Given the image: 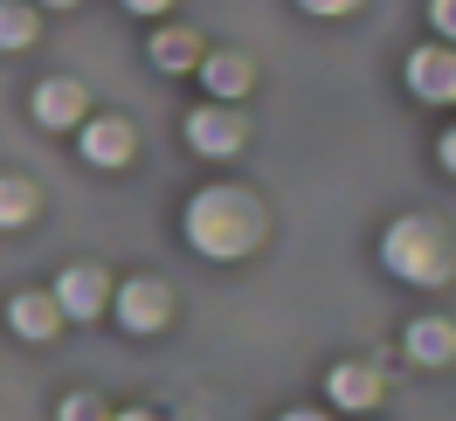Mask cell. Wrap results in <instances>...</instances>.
Here are the masks:
<instances>
[{
  "mask_svg": "<svg viewBox=\"0 0 456 421\" xmlns=\"http://www.w3.org/2000/svg\"><path fill=\"white\" fill-rule=\"evenodd\" d=\"M187 242L200 255H215V263H235V255H249L263 242V207L242 187H200L187 200Z\"/></svg>",
  "mask_w": 456,
  "mask_h": 421,
  "instance_id": "obj_1",
  "label": "cell"
},
{
  "mask_svg": "<svg viewBox=\"0 0 456 421\" xmlns=\"http://www.w3.org/2000/svg\"><path fill=\"white\" fill-rule=\"evenodd\" d=\"M380 263H387L401 283H422V290H436V283L456 277L450 228L428 222V215H401V222H387V235H380Z\"/></svg>",
  "mask_w": 456,
  "mask_h": 421,
  "instance_id": "obj_2",
  "label": "cell"
},
{
  "mask_svg": "<svg viewBox=\"0 0 456 421\" xmlns=\"http://www.w3.org/2000/svg\"><path fill=\"white\" fill-rule=\"evenodd\" d=\"M249 139V117L235 111V104H200L187 111V145H194L200 159H228V152H242Z\"/></svg>",
  "mask_w": 456,
  "mask_h": 421,
  "instance_id": "obj_3",
  "label": "cell"
},
{
  "mask_svg": "<svg viewBox=\"0 0 456 421\" xmlns=\"http://www.w3.org/2000/svg\"><path fill=\"white\" fill-rule=\"evenodd\" d=\"M49 304H56V318H77V325H90L97 311L111 304V277L97 270V263H69L56 277V290H49Z\"/></svg>",
  "mask_w": 456,
  "mask_h": 421,
  "instance_id": "obj_4",
  "label": "cell"
},
{
  "mask_svg": "<svg viewBox=\"0 0 456 421\" xmlns=\"http://www.w3.org/2000/svg\"><path fill=\"white\" fill-rule=\"evenodd\" d=\"M111 311H118V325H125L132 338H152L159 325H167V311H173V290H167L159 277H132V283L111 297Z\"/></svg>",
  "mask_w": 456,
  "mask_h": 421,
  "instance_id": "obj_5",
  "label": "cell"
},
{
  "mask_svg": "<svg viewBox=\"0 0 456 421\" xmlns=\"http://www.w3.org/2000/svg\"><path fill=\"white\" fill-rule=\"evenodd\" d=\"M77 145H84V159L90 166H132V152H139V132H132V117H84L77 125Z\"/></svg>",
  "mask_w": 456,
  "mask_h": 421,
  "instance_id": "obj_6",
  "label": "cell"
},
{
  "mask_svg": "<svg viewBox=\"0 0 456 421\" xmlns=\"http://www.w3.org/2000/svg\"><path fill=\"white\" fill-rule=\"evenodd\" d=\"M408 90L422 97V104H456V49L443 42H428L408 56Z\"/></svg>",
  "mask_w": 456,
  "mask_h": 421,
  "instance_id": "obj_7",
  "label": "cell"
},
{
  "mask_svg": "<svg viewBox=\"0 0 456 421\" xmlns=\"http://www.w3.org/2000/svg\"><path fill=\"white\" fill-rule=\"evenodd\" d=\"M200 84H208V104H235V97H249V84H256V62L242 56V49H208L200 56Z\"/></svg>",
  "mask_w": 456,
  "mask_h": 421,
  "instance_id": "obj_8",
  "label": "cell"
},
{
  "mask_svg": "<svg viewBox=\"0 0 456 421\" xmlns=\"http://www.w3.org/2000/svg\"><path fill=\"white\" fill-rule=\"evenodd\" d=\"M28 111H35V125H49V132H69V125H84L90 97H84V84H77V77H49V84L28 97Z\"/></svg>",
  "mask_w": 456,
  "mask_h": 421,
  "instance_id": "obj_9",
  "label": "cell"
},
{
  "mask_svg": "<svg viewBox=\"0 0 456 421\" xmlns=\"http://www.w3.org/2000/svg\"><path fill=\"white\" fill-rule=\"evenodd\" d=\"M325 393H332V408H353V415H367V408H380V373L360 360H339L332 373H325Z\"/></svg>",
  "mask_w": 456,
  "mask_h": 421,
  "instance_id": "obj_10",
  "label": "cell"
},
{
  "mask_svg": "<svg viewBox=\"0 0 456 421\" xmlns=\"http://www.w3.org/2000/svg\"><path fill=\"white\" fill-rule=\"evenodd\" d=\"M7 325H14V338H28V345H42V338L62 332L49 290H14V297H7Z\"/></svg>",
  "mask_w": 456,
  "mask_h": 421,
  "instance_id": "obj_11",
  "label": "cell"
},
{
  "mask_svg": "<svg viewBox=\"0 0 456 421\" xmlns=\"http://www.w3.org/2000/svg\"><path fill=\"white\" fill-rule=\"evenodd\" d=\"M408 360L415 366H450L456 360V318H436V311L415 318V325H408Z\"/></svg>",
  "mask_w": 456,
  "mask_h": 421,
  "instance_id": "obj_12",
  "label": "cell"
},
{
  "mask_svg": "<svg viewBox=\"0 0 456 421\" xmlns=\"http://www.w3.org/2000/svg\"><path fill=\"white\" fill-rule=\"evenodd\" d=\"M145 56L159 62L167 77H180V69H200V56H208V49H200V35H194V28H159Z\"/></svg>",
  "mask_w": 456,
  "mask_h": 421,
  "instance_id": "obj_13",
  "label": "cell"
},
{
  "mask_svg": "<svg viewBox=\"0 0 456 421\" xmlns=\"http://www.w3.org/2000/svg\"><path fill=\"white\" fill-rule=\"evenodd\" d=\"M35 207H42V194L28 173H0V228H28Z\"/></svg>",
  "mask_w": 456,
  "mask_h": 421,
  "instance_id": "obj_14",
  "label": "cell"
},
{
  "mask_svg": "<svg viewBox=\"0 0 456 421\" xmlns=\"http://www.w3.org/2000/svg\"><path fill=\"white\" fill-rule=\"evenodd\" d=\"M35 35H42V21L28 0H0V49H28Z\"/></svg>",
  "mask_w": 456,
  "mask_h": 421,
  "instance_id": "obj_15",
  "label": "cell"
},
{
  "mask_svg": "<svg viewBox=\"0 0 456 421\" xmlns=\"http://www.w3.org/2000/svg\"><path fill=\"white\" fill-rule=\"evenodd\" d=\"M56 421H111V415H104V401H90V393H69V401L56 408Z\"/></svg>",
  "mask_w": 456,
  "mask_h": 421,
  "instance_id": "obj_16",
  "label": "cell"
},
{
  "mask_svg": "<svg viewBox=\"0 0 456 421\" xmlns=\"http://www.w3.org/2000/svg\"><path fill=\"white\" fill-rule=\"evenodd\" d=\"M428 28L443 35V49H456V0H428Z\"/></svg>",
  "mask_w": 456,
  "mask_h": 421,
  "instance_id": "obj_17",
  "label": "cell"
},
{
  "mask_svg": "<svg viewBox=\"0 0 456 421\" xmlns=\"http://www.w3.org/2000/svg\"><path fill=\"white\" fill-rule=\"evenodd\" d=\"M297 7H305V14H325V21H332V14H360L367 0H297Z\"/></svg>",
  "mask_w": 456,
  "mask_h": 421,
  "instance_id": "obj_18",
  "label": "cell"
},
{
  "mask_svg": "<svg viewBox=\"0 0 456 421\" xmlns=\"http://www.w3.org/2000/svg\"><path fill=\"white\" fill-rule=\"evenodd\" d=\"M436 152H443V166L456 173V125H450V132H443V145H436Z\"/></svg>",
  "mask_w": 456,
  "mask_h": 421,
  "instance_id": "obj_19",
  "label": "cell"
},
{
  "mask_svg": "<svg viewBox=\"0 0 456 421\" xmlns=\"http://www.w3.org/2000/svg\"><path fill=\"white\" fill-rule=\"evenodd\" d=\"M125 7H132V14H167L173 0H125Z\"/></svg>",
  "mask_w": 456,
  "mask_h": 421,
  "instance_id": "obj_20",
  "label": "cell"
},
{
  "mask_svg": "<svg viewBox=\"0 0 456 421\" xmlns=\"http://www.w3.org/2000/svg\"><path fill=\"white\" fill-rule=\"evenodd\" d=\"M277 421H325V415H312V408H290V415H277Z\"/></svg>",
  "mask_w": 456,
  "mask_h": 421,
  "instance_id": "obj_21",
  "label": "cell"
},
{
  "mask_svg": "<svg viewBox=\"0 0 456 421\" xmlns=\"http://www.w3.org/2000/svg\"><path fill=\"white\" fill-rule=\"evenodd\" d=\"M111 421H159V415H145V408H125V415H111Z\"/></svg>",
  "mask_w": 456,
  "mask_h": 421,
  "instance_id": "obj_22",
  "label": "cell"
},
{
  "mask_svg": "<svg viewBox=\"0 0 456 421\" xmlns=\"http://www.w3.org/2000/svg\"><path fill=\"white\" fill-rule=\"evenodd\" d=\"M42 7H77V0H42Z\"/></svg>",
  "mask_w": 456,
  "mask_h": 421,
  "instance_id": "obj_23",
  "label": "cell"
}]
</instances>
